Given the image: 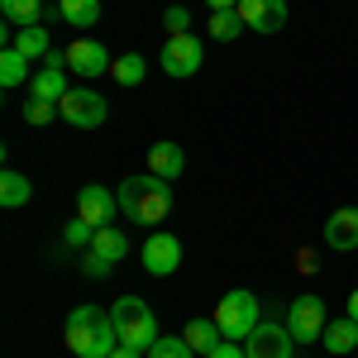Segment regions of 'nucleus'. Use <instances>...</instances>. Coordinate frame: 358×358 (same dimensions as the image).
<instances>
[{"instance_id":"1","label":"nucleus","mask_w":358,"mask_h":358,"mask_svg":"<svg viewBox=\"0 0 358 358\" xmlns=\"http://www.w3.org/2000/svg\"><path fill=\"white\" fill-rule=\"evenodd\" d=\"M67 349L77 358H110L120 349V334H115V320L110 310H101V306H77L72 315H67Z\"/></svg>"},{"instance_id":"2","label":"nucleus","mask_w":358,"mask_h":358,"mask_svg":"<svg viewBox=\"0 0 358 358\" xmlns=\"http://www.w3.org/2000/svg\"><path fill=\"white\" fill-rule=\"evenodd\" d=\"M120 210H124V220L134 224H163L167 210H172V182H163V177H124L120 182Z\"/></svg>"},{"instance_id":"3","label":"nucleus","mask_w":358,"mask_h":358,"mask_svg":"<svg viewBox=\"0 0 358 358\" xmlns=\"http://www.w3.org/2000/svg\"><path fill=\"white\" fill-rule=\"evenodd\" d=\"M110 320H115V334H120V344H129L138 354H148L163 334H158V320H153V310L138 301V296H120L110 306Z\"/></svg>"},{"instance_id":"4","label":"nucleus","mask_w":358,"mask_h":358,"mask_svg":"<svg viewBox=\"0 0 358 358\" xmlns=\"http://www.w3.org/2000/svg\"><path fill=\"white\" fill-rule=\"evenodd\" d=\"M215 325H220L224 339H248V334L263 325V320H258V296H253V292H229V296H220Z\"/></svg>"},{"instance_id":"5","label":"nucleus","mask_w":358,"mask_h":358,"mask_svg":"<svg viewBox=\"0 0 358 358\" xmlns=\"http://www.w3.org/2000/svg\"><path fill=\"white\" fill-rule=\"evenodd\" d=\"M57 115H62L72 129H101L106 115H110V106H106V96H96L91 86H72V91L57 101Z\"/></svg>"},{"instance_id":"6","label":"nucleus","mask_w":358,"mask_h":358,"mask_svg":"<svg viewBox=\"0 0 358 358\" xmlns=\"http://www.w3.org/2000/svg\"><path fill=\"white\" fill-rule=\"evenodd\" d=\"M163 72L167 77H196L201 72V62H206V48H201V38L196 34H172L163 43Z\"/></svg>"},{"instance_id":"7","label":"nucleus","mask_w":358,"mask_h":358,"mask_svg":"<svg viewBox=\"0 0 358 358\" xmlns=\"http://www.w3.org/2000/svg\"><path fill=\"white\" fill-rule=\"evenodd\" d=\"M129 253V239H124V229H115V224H106V229H96V239H91V253H86V277H106Z\"/></svg>"},{"instance_id":"8","label":"nucleus","mask_w":358,"mask_h":358,"mask_svg":"<svg viewBox=\"0 0 358 358\" xmlns=\"http://www.w3.org/2000/svg\"><path fill=\"white\" fill-rule=\"evenodd\" d=\"M325 301L320 296H296L292 310H287V330L296 334V344H315L320 334H325Z\"/></svg>"},{"instance_id":"9","label":"nucleus","mask_w":358,"mask_h":358,"mask_svg":"<svg viewBox=\"0 0 358 358\" xmlns=\"http://www.w3.org/2000/svg\"><path fill=\"white\" fill-rule=\"evenodd\" d=\"M143 268L153 277H172L182 268V239L167 234V229H153V234L143 239Z\"/></svg>"},{"instance_id":"10","label":"nucleus","mask_w":358,"mask_h":358,"mask_svg":"<svg viewBox=\"0 0 358 358\" xmlns=\"http://www.w3.org/2000/svg\"><path fill=\"white\" fill-rule=\"evenodd\" d=\"M244 349H248V358H292L296 354V334L287 330V325L263 320V325L244 339Z\"/></svg>"},{"instance_id":"11","label":"nucleus","mask_w":358,"mask_h":358,"mask_svg":"<svg viewBox=\"0 0 358 358\" xmlns=\"http://www.w3.org/2000/svg\"><path fill=\"white\" fill-rule=\"evenodd\" d=\"M115 210H120V192H106L101 182H86L82 192H77V215L86 224H96V229H106L115 220Z\"/></svg>"},{"instance_id":"12","label":"nucleus","mask_w":358,"mask_h":358,"mask_svg":"<svg viewBox=\"0 0 358 358\" xmlns=\"http://www.w3.org/2000/svg\"><path fill=\"white\" fill-rule=\"evenodd\" d=\"M115 57L106 53V43H96V38H77V43H67V72H77V77H101V72H110Z\"/></svg>"},{"instance_id":"13","label":"nucleus","mask_w":358,"mask_h":358,"mask_svg":"<svg viewBox=\"0 0 358 358\" xmlns=\"http://www.w3.org/2000/svg\"><path fill=\"white\" fill-rule=\"evenodd\" d=\"M43 62H48V67L34 72L29 96H38V101H62V96L72 91V86H67V53H48Z\"/></svg>"},{"instance_id":"14","label":"nucleus","mask_w":358,"mask_h":358,"mask_svg":"<svg viewBox=\"0 0 358 358\" xmlns=\"http://www.w3.org/2000/svg\"><path fill=\"white\" fill-rule=\"evenodd\" d=\"M239 15H244V29L277 34L287 24V0H239Z\"/></svg>"},{"instance_id":"15","label":"nucleus","mask_w":358,"mask_h":358,"mask_svg":"<svg viewBox=\"0 0 358 358\" xmlns=\"http://www.w3.org/2000/svg\"><path fill=\"white\" fill-rule=\"evenodd\" d=\"M148 172L153 177H163V182H182V172H187V153H182V143H153L148 148Z\"/></svg>"},{"instance_id":"16","label":"nucleus","mask_w":358,"mask_h":358,"mask_svg":"<svg viewBox=\"0 0 358 358\" xmlns=\"http://www.w3.org/2000/svg\"><path fill=\"white\" fill-rule=\"evenodd\" d=\"M325 244L330 248H358V210L354 206L334 210L330 220H325Z\"/></svg>"},{"instance_id":"17","label":"nucleus","mask_w":358,"mask_h":358,"mask_svg":"<svg viewBox=\"0 0 358 358\" xmlns=\"http://www.w3.org/2000/svg\"><path fill=\"white\" fill-rule=\"evenodd\" d=\"M320 344H325V354H354L358 349V320H330L325 334H320Z\"/></svg>"},{"instance_id":"18","label":"nucleus","mask_w":358,"mask_h":358,"mask_svg":"<svg viewBox=\"0 0 358 358\" xmlns=\"http://www.w3.org/2000/svg\"><path fill=\"white\" fill-rule=\"evenodd\" d=\"M5 48H20L29 62H34V57H48V53H53V43H48V29H43V24H24V29H15V38H10Z\"/></svg>"},{"instance_id":"19","label":"nucleus","mask_w":358,"mask_h":358,"mask_svg":"<svg viewBox=\"0 0 358 358\" xmlns=\"http://www.w3.org/2000/svg\"><path fill=\"white\" fill-rule=\"evenodd\" d=\"M57 20L72 29H96L101 24V0H57Z\"/></svg>"},{"instance_id":"20","label":"nucleus","mask_w":358,"mask_h":358,"mask_svg":"<svg viewBox=\"0 0 358 358\" xmlns=\"http://www.w3.org/2000/svg\"><path fill=\"white\" fill-rule=\"evenodd\" d=\"M29 196H34V182H29L24 172H0V206L5 210H15V206H29Z\"/></svg>"},{"instance_id":"21","label":"nucleus","mask_w":358,"mask_h":358,"mask_svg":"<svg viewBox=\"0 0 358 358\" xmlns=\"http://www.w3.org/2000/svg\"><path fill=\"white\" fill-rule=\"evenodd\" d=\"M5 24L24 29V24H43V0H0Z\"/></svg>"},{"instance_id":"22","label":"nucleus","mask_w":358,"mask_h":358,"mask_svg":"<svg viewBox=\"0 0 358 358\" xmlns=\"http://www.w3.org/2000/svg\"><path fill=\"white\" fill-rule=\"evenodd\" d=\"M182 339H187V344H192L196 354H210V349H215V344H220L224 334H220V325H215V315H210V320H206V315H201V320H192V325H187V330H182Z\"/></svg>"},{"instance_id":"23","label":"nucleus","mask_w":358,"mask_h":358,"mask_svg":"<svg viewBox=\"0 0 358 358\" xmlns=\"http://www.w3.org/2000/svg\"><path fill=\"white\" fill-rule=\"evenodd\" d=\"M24 82H34L29 77V57L20 48H5L0 53V86H24Z\"/></svg>"},{"instance_id":"24","label":"nucleus","mask_w":358,"mask_h":358,"mask_svg":"<svg viewBox=\"0 0 358 358\" xmlns=\"http://www.w3.org/2000/svg\"><path fill=\"white\" fill-rule=\"evenodd\" d=\"M239 34H244V15L239 10H210V38L215 43H229Z\"/></svg>"},{"instance_id":"25","label":"nucleus","mask_w":358,"mask_h":358,"mask_svg":"<svg viewBox=\"0 0 358 358\" xmlns=\"http://www.w3.org/2000/svg\"><path fill=\"white\" fill-rule=\"evenodd\" d=\"M110 77L120 86H138V82H143V57H138V53H120V57H115V67H110Z\"/></svg>"},{"instance_id":"26","label":"nucleus","mask_w":358,"mask_h":358,"mask_svg":"<svg viewBox=\"0 0 358 358\" xmlns=\"http://www.w3.org/2000/svg\"><path fill=\"white\" fill-rule=\"evenodd\" d=\"M24 120L34 124V129H43V124H53V120H62V115H57V101H38V96H29Z\"/></svg>"},{"instance_id":"27","label":"nucleus","mask_w":358,"mask_h":358,"mask_svg":"<svg viewBox=\"0 0 358 358\" xmlns=\"http://www.w3.org/2000/svg\"><path fill=\"white\" fill-rule=\"evenodd\" d=\"M148 358H196V349L187 339H177V334H163V339L148 349Z\"/></svg>"},{"instance_id":"28","label":"nucleus","mask_w":358,"mask_h":358,"mask_svg":"<svg viewBox=\"0 0 358 358\" xmlns=\"http://www.w3.org/2000/svg\"><path fill=\"white\" fill-rule=\"evenodd\" d=\"M62 239H67V248H91V239H96V224H86L82 215H77V220H67Z\"/></svg>"},{"instance_id":"29","label":"nucleus","mask_w":358,"mask_h":358,"mask_svg":"<svg viewBox=\"0 0 358 358\" xmlns=\"http://www.w3.org/2000/svg\"><path fill=\"white\" fill-rule=\"evenodd\" d=\"M163 24L172 29V34H187V29H192V15H187V5H167Z\"/></svg>"},{"instance_id":"30","label":"nucleus","mask_w":358,"mask_h":358,"mask_svg":"<svg viewBox=\"0 0 358 358\" xmlns=\"http://www.w3.org/2000/svg\"><path fill=\"white\" fill-rule=\"evenodd\" d=\"M201 358H248V349H244V339H220L210 354H201Z\"/></svg>"},{"instance_id":"31","label":"nucleus","mask_w":358,"mask_h":358,"mask_svg":"<svg viewBox=\"0 0 358 358\" xmlns=\"http://www.w3.org/2000/svg\"><path fill=\"white\" fill-rule=\"evenodd\" d=\"M110 358H148V354H138V349H129V344H120V349H115Z\"/></svg>"},{"instance_id":"32","label":"nucleus","mask_w":358,"mask_h":358,"mask_svg":"<svg viewBox=\"0 0 358 358\" xmlns=\"http://www.w3.org/2000/svg\"><path fill=\"white\" fill-rule=\"evenodd\" d=\"M210 10H239V0H206Z\"/></svg>"},{"instance_id":"33","label":"nucleus","mask_w":358,"mask_h":358,"mask_svg":"<svg viewBox=\"0 0 358 358\" xmlns=\"http://www.w3.org/2000/svg\"><path fill=\"white\" fill-rule=\"evenodd\" d=\"M349 320H358V287H354V296H349Z\"/></svg>"}]
</instances>
